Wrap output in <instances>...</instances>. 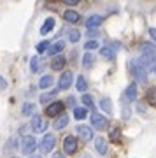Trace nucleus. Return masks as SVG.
Wrapping results in <instances>:
<instances>
[{
  "label": "nucleus",
  "mask_w": 156,
  "mask_h": 158,
  "mask_svg": "<svg viewBox=\"0 0 156 158\" xmlns=\"http://www.w3.org/2000/svg\"><path fill=\"white\" fill-rule=\"evenodd\" d=\"M35 148H37L35 137H32V135L23 137V141H21V153L23 155H32L35 151Z\"/></svg>",
  "instance_id": "1"
},
{
  "label": "nucleus",
  "mask_w": 156,
  "mask_h": 158,
  "mask_svg": "<svg viewBox=\"0 0 156 158\" xmlns=\"http://www.w3.org/2000/svg\"><path fill=\"white\" fill-rule=\"evenodd\" d=\"M132 72H133L137 81H140V83L147 81V70L139 63V60H133V62H132Z\"/></svg>",
  "instance_id": "2"
},
{
  "label": "nucleus",
  "mask_w": 156,
  "mask_h": 158,
  "mask_svg": "<svg viewBox=\"0 0 156 158\" xmlns=\"http://www.w3.org/2000/svg\"><path fill=\"white\" fill-rule=\"evenodd\" d=\"M55 146H56V137L53 135V134H46V135L42 137V141H40V151L51 153Z\"/></svg>",
  "instance_id": "3"
},
{
  "label": "nucleus",
  "mask_w": 156,
  "mask_h": 158,
  "mask_svg": "<svg viewBox=\"0 0 156 158\" xmlns=\"http://www.w3.org/2000/svg\"><path fill=\"white\" fill-rule=\"evenodd\" d=\"M91 123H93V128H96L98 132L107 128V118L102 116V114H98V113L91 114Z\"/></svg>",
  "instance_id": "4"
},
{
  "label": "nucleus",
  "mask_w": 156,
  "mask_h": 158,
  "mask_svg": "<svg viewBox=\"0 0 156 158\" xmlns=\"http://www.w3.org/2000/svg\"><path fill=\"white\" fill-rule=\"evenodd\" d=\"M139 63L146 70H153V69H156V56H151V55H144L142 53L139 58Z\"/></svg>",
  "instance_id": "5"
},
{
  "label": "nucleus",
  "mask_w": 156,
  "mask_h": 158,
  "mask_svg": "<svg viewBox=\"0 0 156 158\" xmlns=\"http://www.w3.org/2000/svg\"><path fill=\"white\" fill-rule=\"evenodd\" d=\"M72 79H74V74L70 70H65V72L61 74L60 81H58V88L60 90H68L70 85H72Z\"/></svg>",
  "instance_id": "6"
},
{
  "label": "nucleus",
  "mask_w": 156,
  "mask_h": 158,
  "mask_svg": "<svg viewBox=\"0 0 156 158\" xmlns=\"http://www.w3.org/2000/svg\"><path fill=\"white\" fill-rule=\"evenodd\" d=\"M63 151L67 153V155H72V153L77 151V141H76V137H72V135L65 137V141H63Z\"/></svg>",
  "instance_id": "7"
},
{
  "label": "nucleus",
  "mask_w": 156,
  "mask_h": 158,
  "mask_svg": "<svg viewBox=\"0 0 156 158\" xmlns=\"http://www.w3.org/2000/svg\"><path fill=\"white\" fill-rule=\"evenodd\" d=\"M46 128H47V123L42 119V116H34L32 118V130L35 134H42Z\"/></svg>",
  "instance_id": "8"
},
{
  "label": "nucleus",
  "mask_w": 156,
  "mask_h": 158,
  "mask_svg": "<svg viewBox=\"0 0 156 158\" xmlns=\"http://www.w3.org/2000/svg\"><path fill=\"white\" fill-rule=\"evenodd\" d=\"M63 113V104L61 102H53V104H49L47 106V109H46V114L47 116H58V114Z\"/></svg>",
  "instance_id": "9"
},
{
  "label": "nucleus",
  "mask_w": 156,
  "mask_h": 158,
  "mask_svg": "<svg viewBox=\"0 0 156 158\" xmlns=\"http://www.w3.org/2000/svg\"><path fill=\"white\" fill-rule=\"evenodd\" d=\"M102 21H104V18L98 16V14H93V16H89L88 19H86V28H98L102 25Z\"/></svg>",
  "instance_id": "10"
},
{
  "label": "nucleus",
  "mask_w": 156,
  "mask_h": 158,
  "mask_svg": "<svg viewBox=\"0 0 156 158\" xmlns=\"http://www.w3.org/2000/svg\"><path fill=\"white\" fill-rule=\"evenodd\" d=\"M63 67H65V56L58 53V55H55V56H53V62H51V69H53V70H61Z\"/></svg>",
  "instance_id": "11"
},
{
  "label": "nucleus",
  "mask_w": 156,
  "mask_h": 158,
  "mask_svg": "<svg viewBox=\"0 0 156 158\" xmlns=\"http://www.w3.org/2000/svg\"><path fill=\"white\" fill-rule=\"evenodd\" d=\"M63 49H65V42H63V40H58V42H55L53 46H49V48H47V55L55 56V55L61 53Z\"/></svg>",
  "instance_id": "12"
},
{
  "label": "nucleus",
  "mask_w": 156,
  "mask_h": 158,
  "mask_svg": "<svg viewBox=\"0 0 156 158\" xmlns=\"http://www.w3.org/2000/svg\"><path fill=\"white\" fill-rule=\"evenodd\" d=\"M77 134L83 137L84 141H91V139H93V130L89 128V127H84V125L77 127Z\"/></svg>",
  "instance_id": "13"
},
{
  "label": "nucleus",
  "mask_w": 156,
  "mask_h": 158,
  "mask_svg": "<svg viewBox=\"0 0 156 158\" xmlns=\"http://www.w3.org/2000/svg\"><path fill=\"white\" fill-rule=\"evenodd\" d=\"M55 25H56V21H55V18H47L44 21V25L40 27V34L42 35H46V34H49L51 30L55 28Z\"/></svg>",
  "instance_id": "14"
},
{
  "label": "nucleus",
  "mask_w": 156,
  "mask_h": 158,
  "mask_svg": "<svg viewBox=\"0 0 156 158\" xmlns=\"http://www.w3.org/2000/svg\"><path fill=\"white\" fill-rule=\"evenodd\" d=\"M140 53H144V55H151V56H156L154 44H151V42H142V44H140Z\"/></svg>",
  "instance_id": "15"
},
{
  "label": "nucleus",
  "mask_w": 156,
  "mask_h": 158,
  "mask_svg": "<svg viewBox=\"0 0 156 158\" xmlns=\"http://www.w3.org/2000/svg\"><path fill=\"white\" fill-rule=\"evenodd\" d=\"M125 97H126V100H128V102H133L135 98H137V85H135V83H132V85L126 88Z\"/></svg>",
  "instance_id": "16"
},
{
  "label": "nucleus",
  "mask_w": 156,
  "mask_h": 158,
  "mask_svg": "<svg viewBox=\"0 0 156 158\" xmlns=\"http://www.w3.org/2000/svg\"><path fill=\"white\" fill-rule=\"evenodd\" d=\"M63 19H65V21H68V23H77L79 19H81V16H79L76 11H70V9H68V11L63 12Z\"/></svg>",
  "instance_id": "17"
},
{
  "label": "nucleus",
  "mask_w": 156,
  "mask_h": 158,
  "mask_svg": "<svg viewBox=\"0 0 156 158\" xmlns=\"http://www.w3.org/2000/svg\"><path fill=\"white\" fill-rule=\"evenodd\" d=\"M67 123H68V116L67 114H61L60 118L53 123V127H55V130H63L65 127H67Z\"/></svg>",
  "instance_id": "18"
},
{
  "label": "nucleus",
  "mask_w": 156,
  "mask_h": 158,
  "mask_svg": "<svg viewBox=\"0 0 156 158\" xmlns=\"http://www.w3.org/2000/svg\"><path fill=\"white\" fill-rule=\"evenodd\" d=\"M100 53H102V56L107 58V60H114V58H116V51L112 49L111 46H104L100 49Z\"/></svg>",
  "instance_id": "19"
},
{
  "label": "nucleus",
  "mask_w": 156,
  "mask_h": 158,
  "mask_svg": "<svg viewBox=\"0 0 156 158\" xmlns=\"http://www.w3.org/2000/svg\"><path fill=\"white\" fill-rule=\"evenodd\" d=\"M93 63H95V55H93V53H84V56H83V67L91 69V67H93Z\"/></svg>",
  "instance_id": "20"
},
{
  "label": "nucleus",
  "mask_w": 156,
  "mask_h": 158,
  "mask_svg": "<svg viewBox=\"0 0 156 158\" xmlns=\"http://www.w3.org/2000/svg\"><path fill=\"white\" fill-rule=\"evenodd\" d=\"M95 148H96V151L100 153L102 156H104V155H107V142L104 141L102 137H98V139L95 141Z\"/></svg>",
  "instance_id": "21"
},
{
  "label": "nucleus",
  "mask_w": 156,
  "mask_h": 158,
  "mask_svg": "<svg viewBox=\"0 0 156 158\" xmlns=\"http://www.w3.org/2000/svg\"><path fill=\"white\" fill-rule=\"evenodd\" d=\"M53 83H55V79L51 77V76H42L39 81V86L42 88V90H46V88H49V86H53Z\"/></svg>",
  "instance_id": "22"
},
{
  "label": "nucleus",
  "mask_w": 156,
  "mask_h": 158,
  "mask_svg": "<svg viewBox=\"0 0 156 158\" xmlns=\"http://www.w3.org/2000/svg\"><path fill=\"white\" fill-rule=\"evenodd\" d=\"M86 116H88V107H76L74 109V118L76 119L81 121V119H84Z\"/></svg>",
  "instance_id": "23"
},
{
  "label": "nucleus",
  "mask_w": 156,
  "mask_h": 158,
  "mask_svg": "<svg viewBox=\"0 0 156 158\" xmlns=\"http://www.w3.org/2000/svg\"><path fill=\"white\" fill-rule=\"evenodd\" d=\"M76 88H77V91H81V93H84V91H86V88H88V83H86V79H84V76H79V77H77Z\"/></svg>",
  "instance_id": "24"
},
{
  "label": "nucleus",
  "mask_w": 156,
  "mask_h": 158,
  "mask_svg": "<svg viewBox=\"0 0 156 158\" xmlns=\"http://www.w3.org/2000/svg\"><path fill=\"white\" fill-rule=\"evenodd\" d=\"M81 100H83L84 107H88V109H95V102H93L91 95H86V93H84V95L81 97Z\"/></svg>",
  "instance_id": "25"
},
{
  "label": "nucleus",
  "mask_w": 156,
  "mask_h": 158,
  "mask_svg": "<svg viewBox=\"0 0 156 158\" xmlns=\"http://www.w3.org/2000/svg\"><path fill=\"white\" fill-rule=\"evenodd\" d=\"M100 107L104 109V111H105L107 114H111V113H112V104H111V100H109L107 97L100 100Z\"/></svg>",
  "instance_id": "26"
},
{
  "label": "nucleus",
  "mask_w": 156,
  "mask_h": 158,
  "mask_svg": "<svg viewBox=\"0 0 156 158\" xmlns=\"http://www.w3.org/2000/svg\"><path fill=\"white\" fill-rule=\"evenodd\" d=\"M35 111V106L34 104H23V109H21V113L25 114V116H32Z\"/></svg>",
  "instance_id": "27"
},
{
  "label": "nucleus",
  "mask_w": 156,
  "mask_h": 158,
  "mask_svg": "<svg viewBox=\"0 0 156 158\" xmlns=\"http://www.w3.org/2000/svg\"><path fill=\"white\" fill-rule=\"evenodd\" d=\"M39 67H40L39 56H34L30 60V70H32V72H39Z\"/></svg>",
  "instance_id": "28"
},
{
  "label": "nucleus",
  "mask_w": 156,
  "mask_h": 158,
  "mask_svg": "<svg viewBox=\"0 0 156 158\" xmlns=\"http://www.w3.org/2000/svg\"><path fill=\"white\" fill-rule=\"evenodd\" d=\"M68 39H70V42H77L81 39V32L79 30H70L68 32Z\"/></svg>",
  "instance_id": "29"
},
{
  "label": "nucleus",
  "mask_w": 156,
  "mask_h": 158,
  "mask_svg": "<svg viewBox=\"0 0 156 158\" xmlns=\"http://www.w3.org/2000/svg\"><path fill=\"white\" fill-rule=\"evenodd\" d=\"M58 90H60V88H58ZM58 90H53L51 93H46V95H40V102H42V104H46L47 100H51V98H53L55 95H58Z\"/></svg>",
  "instance_id": "30"
},
{
  "label": "nucleus",
  "mask_w": 156,
  "mask_h": 158,
  "mask_svg": "<svg viewBox=\"0 0 156 158\" xmlns=\"http://www.w3.org/2000/svg\"><path fill=\"white\" fill-rule=\"evenodd\" d=\"M49 48V42L47 40H42V42H39V44L35 46V49H37V53H44L46 49Z\"/></svg>",
  "instance_id": "31"
},
{
  "label": "nucleus",
  "mask_w": 156,
  "mask_h": 158,
  "mask_svg": "<svg viewBox=\"0 0 156 158\" xmlns=\"http://www.w3.org/2000/svg\"><path fill=\"white\" fill-rule=\"evenodd\" d=\"M16 144H18V141H16V137H12L11 141L7 142V146L4 148V153H11V148H14V149H16Z\"/></svg>",
  "instance_id": "32"
},
{
  "label": "nucleus",
  "mask_w": 156,
  "mask_h": 158,
  "mask_svg": "<svg viewBox=\"0 0 156 158\" xmlns=\"http://www.w3.org/2000/svg\"><path fill=\"white\" fill-rule=\"evenodd\" d=\"M84 49H98V40H88V42H84Z\"/></svg>",
  "instance_id": "33"
},
{
  "label": "nucleus",
  "mask_w": 156,
  "mask_h": 158,
  "mask_svg": "<svg viewBox=\"0 0 156 158\" xmlns=\"http://www.w3.org/2000/svg\"><path fill=\"white\" fill-rule=\"evenodd\" d=\"M119 135H121V132H119V128H114L111 130V141H119Z\"/></svg>",
  "instance_id": "34"
},
{
  "label": "nucleus",
  "mask_w": 156,
  "mask_h": 158,
  "mask_svg": "<svg viewBox=\"0 0 156 158\" xmlns=\"http://www.w3.org/2000/svg\"><path fill=\"white\" fill-rule=\"evenodd\" d=\"M63 4H67V6H76V4H79L81 0H61Z\"/></svg>",
  "instance_id": "35"
},
{
  "label": "nucleus",
  "mask_w": 156,
  "mask_h": 158,
  "mask_svg": "<svg viewBox=\"0 0 156 158\" xmlns=\"http://www.w3.org/2000/svg\"><path fill=\"white\" fill-rule=\"evenodd\" d=\"M6 88H7L6 79H4V77H0V90H6Z\"/></svg>",
  "instance_id": "36"
},
{
  "label": "nucleus",
  "mask_w": 156,
  "mask_h": 158,
  "mask_svg": "<svg viewBox=\"0 0 156 158\" xmlns=\"http://www.w3.org/2000/svg\"><path fill=\"white\" fill-rule=\"evenodd\" d=\"M149 35L153 37V40L156 42V28H149Z\"/></svg>",
  "instance_id": "37"
},
{
  "label": "nucleus",
  "mask_w": 156,
  "mask_h": 158,
  "mask_svg": "<svg viewBox=\"0 0 156 158\" xmlns=\"http://www.w3.org/2000/svg\"><path fill=\"white\" fill-rule=\"evenodd\" d=\"M88 35H89V37H96V35H98V32H95L93 28H88Z\"/></svg>",
  "instance_id": "38"
},
{
  "label": "nucleus",
  "mask_w": 156,
  "mask_h": 158,
  "mask_svg": "<svg viewBox=\"0 0 156 158\" xmlns=\"http://www.w3.org/2000/svg\"><path fill=\"white\" fill-rule=\"evenodd\" d=\"M123 118H130V107H126L123 111Z\"/></svg>",
  "instance_id": "39"
},
{
  "label": "nucleus",
  "mask_w": 156,
  "mask_h": 158,
  "mask_svg": "<svg viewBox=\"0 0 156 158\" xmlns=\"http://www.w3.org/2000/svg\"><path fill=\"white\" fill-rule=\"evenodd\" d=\"M55 158H65V156H63L61 153H56V155H55Z\"/></svg>",
  "instance_id": "40"
},
{
  "label": "nucleus",
  "mask_w": 156,
  "mask_h": 158,
  "mask_svg": "<svg viewBox=\"0 0 156 158\" xmlns=\"http://www.w3.org/2000/svg\"><path fill=\"white\" fill-rule=\"evenodd\" d=\"M79 158H91V155H88V153H84L83 156H79Z\"/></svg>",
  "instance_id": "41"
},
{
  "label": "nucleus",
  "mask_w": 156,
  "mask_h": 158,
  "mask_svg": "<svg viewBox=\"0 0 156 158\" xmlns=\"http://www.w3.org/2000/svg\"><path fill=\"white\" fill-rule=\"evenodd\" d=\"M32 158H39V156H32Z\"/></svg>",
  "instance_id": "42"
}]
</instances>
